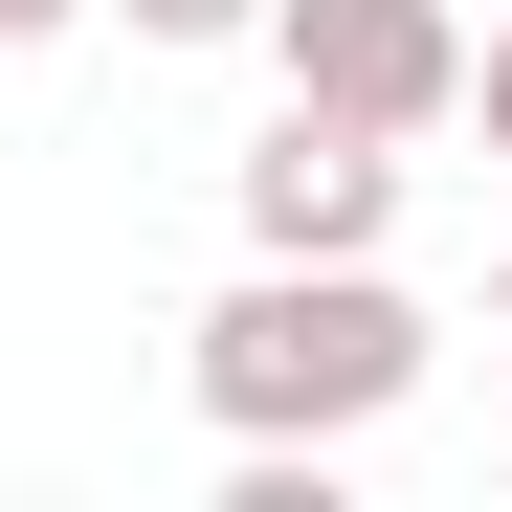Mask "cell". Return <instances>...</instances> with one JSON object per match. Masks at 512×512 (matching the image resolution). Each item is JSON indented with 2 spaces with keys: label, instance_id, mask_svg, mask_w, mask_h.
Masks as SVG:
<instances>
[{
  "label": "cell",
  "instance_id": "obj_5",
  "mask_svg": "<svg viewBox=\"0 0 512 512\" xmlns=\"http://www.w3.org/2000/svg\"><path fill=\"white\" fill-rule=\"evenodd\" d=\"M468 112H490V156H512V0H490V45H468Z\"/></svg>",
  "mask_w": 512,
  "mask_h": 512
},
{
  "label": "cell",
  "instance_id": "obj_3",
  "mask_svg": "<svg viewBox=\"0 0 512 512\" xmlns=\"http://www.w3.org/2000/svg\"><path fill=\"white\" fill-rule=\"evenodd\" d=\"M245 245H290V268H334V245H401V134H357V112H268L245 134Z\"/></svg>",
  "mask_w": 512,
  "mask_h": 512
},
{
  "label": "cell",
  "instance_id": "obj_6",
  "mask_svg": "<svg viewBox=\"0 0 512 512\" xmlns=\"http://www.w3.org/2000/svg\"><path fill=\"white\" fill-rule=\"evenodd\" d=\"M45 23H90V0H0V45H45Z\"/></svg>",
  "mask_w": 512,
  "mask_h": 512
},
{
  "label": "cell",
  "instance_id": "obj_7",
  "mask_svg": "<svg viewBox=\"0 0 512 512\" xmlns=\"http://www.w3.org/2000/svg\"><path fill=\"white\" fill-rule=\"evenodd\" d=\"M490 334H512V268H490Z\"/></svg>",
  "mask_w": 512,
  "mask_h": 512
},
{
  "label": "cell",
  "instance_id": "obj_4",
  "mask_svg": "<svg viewBox=\"0 0 512 512\" xmlns=\"http://www.w3.org/2000/svg\"><path fill=\"white\" fill-rule=\"evenodd\" d=\"M90 23H134V45H245L268 0H90Z\"/></svg>",
  "mask_w": 512,
  "mask_h": 512
},
{
  "label": "cell",
  "instance_id": "obj_9",
  "mask_svg": "<svg viewBox=\"0 0 512 512\" xmlns=\"http://www.w3.org/2000/svg\"><path fill=\"white\" fill-rule=\"evenodd\" d=\"M0 67H23V45H0Z\"/></svg>",
  "mask_w": 512,
  "mask_h": 512
},
{
  "label": "cell",
  "instance_id": "obj_8",
  "mask_svg": "<svg viewBox=\"0 0 512 512\" xmlns=\"http://www.w3.org/2000/svg\"><path fill=\"white\" fill-rule=\"evenodd\" d=\"M490 490H512V446H490Z\"/></svg>",
  "mask_w": 512,
  "mask_h": 512
},
{
  "label": "cell",
  "instance_id": "obj_2",
  "mask_svg": "<svg viewBox=\"0 0 512 512\" xmlns=\"http://www.w3.org/2000/svg\"><path fill=\"white\" fill-rule=\"evenodd\" d=\"M245 45H268L312 112H357V134H446L468 112V23L446 0H268Z\"/></svg>",
  "mask_w": 512,
  "mask_h": 512
},
{
  "label": "cell",
  "instance_id": "obj_1",
  "mask_svg": "<svg viewBox=\"0 0 512 512\" xmlns=\"http://www.w3.org/2000/svg\"><path fill=\"white\" fill-rule=\"evenodd\" d=\"M423 290L379 268V245H334V268H290V245H245V290L179 334V379H201V423L223 446H357V423H401L423 401Z\"/></svg>",
  "mask_w": 512,
  "mask_h": 512
}]
</instances>
